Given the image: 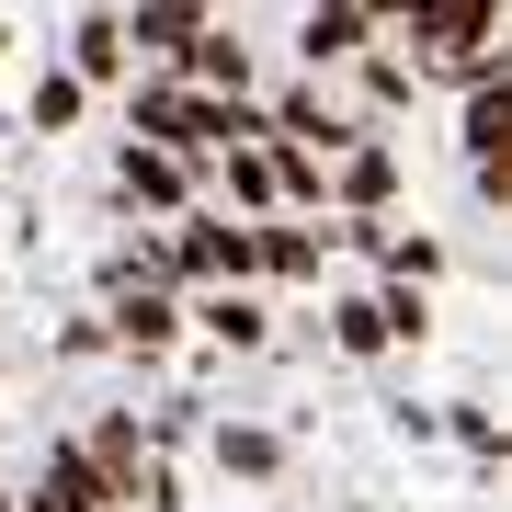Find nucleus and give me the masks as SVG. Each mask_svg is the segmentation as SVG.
Returning a JSON list of instances; mask_svg holds the SVG:
<instances>
[{
    "label": "nucleus",
    "instance_id": "obj_3",
    "mask_svg": "<svg viewBox=\"0 0 512 512\" xmlns=\"http://www.w3.org/2000/svg\"><path fill=\"white\" fill-rule=\"evenodd\" d=\"M376 35H387L376 12H353V0H330V12H308V23H296V57H308V69H342V57H365Z\"/></svg>",
    "mask_w": 512,
    "mask_h": 512
},
{
    "label": "nucleus",
    "instance_id": "obj_16",
    "mask_svg": "<svg viewBox=\"0 0 512 512\" xmlns=\"http://www.w3.org/2000/svg\"><path fill=\"white\" fill-rule=\"evenodd\" d=\"M444 433H456L467 456H501V421H490V410H456V421H444Z\"/></svg>",
    "mask_w": 512,
    "mask_h": 512
},
{
    "label": "nucleus",
    "instance_id": "obj_1",
    "mask_svg": "<svg viewBox=\"0 0 512 512\" xmlns=\"http://www.w3.org/2000/svg\"><path fill=\"white\" fill-rule=\"evenodd\" d=\"M160 262L183 285H239L251 274V228H228V217H183V239H160Z\"/></svg>",
    "mask_w": 512,
    "mask_h": 512
},
{
    "label": "nucleus",
    "instance_id": "obj_12",
    "mask_svg": "<svg viewBox=\"0 0 512 512\" xmlns=\"http://www.w3.org/2000/svg\"><path fill=\"white\" fill-rule=\"evenodd\" d=\"M228 205H239V217H274V171H262V148H228Z\"/></svg>",
    "mask_w": 512,
    "mask_h": 512
},
{
    "label": "nucleus",
    "instance_id": "obj_2",
    "mask_svg": "<svg viewBox=\"0 0 512 512\" xmlns=\"http://www.w3.org/2000/svg\"><path fill=\"white\" fill-rule=\"evenodd\" d=\"M467 171H478V194L512 183V69H490L467 92Z\"/></svg>",
    "mask_w": 512,
    "mask_h": 512
},
{
    "label": "nucleus",
    "instance_id": "obj_13",
    "mask_svg": "<svg viewBox=\"0 0 512 512\" xmlns=\"http://www.w3.org/2000/svg\"><path fill=\"white\" fill-rule=\"evenodd\" d=\"M376 262H387V274H399V296H410V285L444 274V239H376Z\"/></svg>",
    "mask_w": 512,
    "mask_h": 512
},
{
    "label": "nucleus",
    "instance_id": "obj_14",
    "mask_svg": "<svg viewBox=\"0 0 512 512\" xmlns=\"http://www.w3.org/2000/svg\"><path fill=\"white\" fill-rule=\"evenodd\" d=\"M330 342H342V353H387V319H376V296H342V308H330Z\"/></svg>",
    "mask_w": 512,
    "mask_h": 512
},
{
    "label": "nucleus",
    "instance_id": "obj_15",
    "mask_svg": "<svg viewBox=\"0 0 512 512\" xmlns=\"http://www.w3.org/2000/svg\"><path fill=\"white\" fill-rule=\"evenodd\" d=\"M35 126H46V137H57V126H80V80H69V69H46V80H35Z\"/></svg>",
    "mask_w": 512,
    "mask_h": 512
},
{
    "label": "nucleus",
    "instance_id": "obj_10",
    "mask_svg": "<svg viewBox=\"0 0 512 512\" xmlns=\"http://www.w3.org/2000/svg\"><path fill=\"white\" fill-rule=\"evenodd\" d=\"M217 467H228V478H274V467H285V444L262 433V421H228V433H217Z\"/></svg>",
    "mask_w": 512,
    "mask_h": 512
},
{
    "label": "nucleus",
    "instance_id": "obj_6",
    "mask_svg": "<svg viewBox=\"0 0 512 512\" xmlns=\"http://www.w3.org/2000/svg\"><path fill=\"white\" fill-rule=\"evenodd\" d=\"M319 251H330V228H251V274L308 285V274H319Z\"/></svg>",
    "mask_w": 512,
    "mask_h": 512
},
{
    "label": "nucleus",
    "instance_id": "obj_7",
    "mask_svg": "<svg viewBox=\"0 0 512 512\" xmlns=\"http://www.w3.org/2000/svg\"><path fill=\"white\" fill-rule=\"evenodd\" d=\"M114 69H126V35H114V12H80V23H69V80L92 92V80H114Z\"/></svg>",
    "mask_w": 512,
    "mask_h": 512
},
{
    "label": "nucleus",
    "instance_id": "obj_9",
    "mask_svg": "<svg viewBox=\"0 0 512 512\" xmlns=\"http://www.w3.org/2000/svg\"><path fill=\"white\" fill-rule=\"evenodd\" d=\"M205 330H217V342H239V353H251L262 342V330H274V319H262V296H239V285H217V296H205V308H194Z\"/></svg>",
    "mask_w": 512,
    "mask_h": 512
},
{
    "label": "nucleus",
    "instance_id": "obj_17",
    "mask_svg": "<svg viewBox=\"0 0 512 512\" xmlns=\"http://www.w3.org/2000/svg\"><path fill=\"white\" fill-rule=\"evenodd\" d=\"M0 46H12V35H0Z\"/></svg>",
    "mask_w": 512,
    "mask_h": 512
},
{
    "label": "nucleus",
    "instance_id": "obj_5",
    "mask_svg": "<svg viewBox=\"0 0 512 512\" xmlns=\"http://www.w3.org/2000/svg\"><path fill=\"white\" fill-rule=\"evenodd\" d=\"M387 194H399V160H387V148H342V171H330V205H353V228H365Z\"/></svg>",
    "mask_w": 512,
    "mask_h": 512
},
{
    "label": "nucleus",
    "instance_id": "obj_8",
    "mask_svg": "<svg viewBox=\"0 0 512 512\" xmlns=\"http://www.w3.org/2000/svg\"><path fill=\"white\" fill-rule=\"evenodd\" d=\"M171 330H183V308H171V296H160V285H137V296H126V308H114V342H137V353H160V342H171Z\"/></svg>",
    "mask_w": 512,
    "mask_h": 512
},
{
    "label": "nucleus",
    "instance_id": "obj_4",
    "mask_svg": "<svg viewBox=\"0 0 512 512\" xmlns=\"http://www.w3.org/2000/svg\"><path fill=\"white\" fill-rule=\"evenodd\" d=\"M114 183H126V205H183V194H194V160H171V148H137V137H126Z\"/></svg>",
    "mask_w": 512,
    "mask_h": 512
},
{
    "label": "nucleus",
    "instance_id": "obj_11",
    "mask_svg": "<svg viewBox=\"0 0 512 512\" xmlns=\"http://www.w3.org/2000/svg\"><path fill=\"white\" fill-rule=\"evenodd\" d=\"M262 171H274V205H330V171L308 148H262Z\"/></svg>",
    "mask_w": 512,
    "mask_h": 512
}]
</instances>
